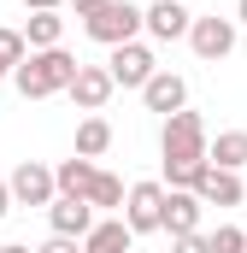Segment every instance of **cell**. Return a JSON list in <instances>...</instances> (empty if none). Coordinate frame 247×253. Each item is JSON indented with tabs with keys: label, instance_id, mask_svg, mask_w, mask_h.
Instances as JSON below:
<instances>
[{
	"label": "cell",
	"instance_id": "cell-24",
	"mask_svg": "<svg viewBox=\"0 0 247 253\" xmlns=\"http://www.w3.org/2000/svg\"><path fill=\"white\" fill-rule=\"evenodd\" d=\"M71 6H77V18H94V12H106L112 0H71Z\"/></svg>",
	"mask_w": 247,
	"mask_h": 253
},
{
	"label": "cell",
	"instance_id": "cell-10",
	"mask_svg": "<svg viewBox=\"0 0 247 253\" xmlns=\"http://www.w3.org/2000/svg\"><path fill=\"white\" fill-rule=\"evenodd\" d=\"M188 30H194V18H188L183 0H153L147 6V36L153 42H188Z\"/></svg>",
	"mask_w": 247,
	"mask_h": 253
},
{
	"label": "cell",
	"instance_id": "cell-6",
	"mask_svg": "<svg viewBox=\"0 0 247 253\" xmlns=\"http://www.w3.org/2000/svg\"><path fill=\"white\" fill-rule=\"evenodd\" d=\"M6 183H12V200H18V206H53V200H59V177H53V165H41V159H24Z\"/></svg>",
	"mask_w": 247,
	"mask_h": 253
},
{
	"label": "cell",
	"instance_id": "cell-27",
	"mask_svg": "<svg viewBox=\"0 0 247 253\" xmlns=\"http://www.w3.org/2000/svg\"><path fill=\"white\" fill-rule=\"evenodd\" d=\"M0 253H36V248H24V242H6V248H0Z\"/></svg>",
	"mask_w": 247,
	"mask_h": 253
},
{
	"label": "cell",
	"instance_id": "cell-11",
	"mask_svg": "<svg viewBox=\"0 0 247 253\" xmlns=\"http://www.w3.org/2000/svg\"><path fill=\"white\" fill-rule=\"evenodd\" d=\"M47 224H53V236H77V242H88V230H94L100 218H94V206H88V200L59 194V200L47 206Z\"/></svg>",
	"mask_w": 247,
	"mask_h": 253
},
{
	"label": "cell",
	"instance_id": "cell-9",
	"mask_svg": "<svg viewBox=\"0 0 247 253\" xmlns=\"http://www.w3.org/2000/svg\"><path fill=\"white\" fill-rule=\"evenodd\" d=\"M200 212H206V200L194 189H165V224H159V230H165L171 242H177V236H194V230H200Z\"/></svg>",
	"mask_w": 247,
	"mask_h": 253
},
{
	"label": "cell",
	"instance_id": "cell-20",
	"mask_svg": "<svg viewBox=\"0 0 247 253\" xmlns=\"http://www.w3.org/2000/svg\"><path fill=\"white\" fill-rule=\"evenodd\" d=\"M30 59V42H24V30H0V83L6 77H18V65Z\"/></svg>",
	"mask_w": 247,
	"mask_h": 253
},
{
	"label": "cell",
	"instance_id": "cell-15",
	"mask_svg": "<svg viewBox=\"0 0 247 253\" xmlns=\"http://www.w3.org/2000/svg\"><path fill=\"white\" fill-rule=\"evenodd\" d=\"M88 253H135V230L124 224V218H100L94 230H88Z\"/></svg>",
	"mask_w": 247,
	"mask_h": 253
},
{
	"label": "cell",
	"instance_id": "cell-17",
	"mask_svg": "<svg viewBox=\"0 0 247 253\" xmlns=\"http://www.w3.org/2000/svg\"><path fill=\"white\" fill-rule=\"evenodd\" d=\"M212 165L218 171H242L247 165V129H218L212 135Z\"/></svg>",
	"mask_w": 247,
	"mask_h": 253
},
{
	"label": "cell",
	"instance_id": "cell-3",
	"mask_svg": "<svg viewBox=\"0 0 247 253\" xmlns=\"http://www.w3.org/2000/svg\"><path fill=\"white\" fill-rule=\"evenodd\" d=\"M82 30H88V42H100V47H124V42H135V36L147 30V12L129 6V0H112L106 12L82 18Z\"/></svg>",
	"mask_w": 247,
	"mask_h": 253
},
{
	"label": "cell",
	"instance_id": "cell-26",
	"mask_svg": "<svg viewBox=\"0 0 247 253\" xmlns=\"http://www.w3.org/2000/svg\"><path fill=\"white\" fill-rule=\"evenodd\" d=\"M24 6H30V12H59L65 0H24Z\"/></svg>",
	"mask_w": 247,
	"mask_h": 253
},
{
	"label": "cell",
	"instance_id": "cell-25",
	"mask_svg": "<svg viewBox=\"0 0 247 253\" xmlns=\"http://www.w3.org/2000/svg\"><path fill=\"white\" fill-rule=\"evenodd\" d=\"M12 206H18V200H12V183H6V177H0V218H6V212H12Z\"/></svg>",
	"mask_w": 247,
	"mask_h": 253
},
{
	"label": "cell",
	"instance_id": "cell-14",
	"mask_svg": "<svg viewBox=\"0 0 247 253\" xmlns=\"http://www.w3.org/2000/svg\"><path fill=\"white\" fill-rule=\"evenodd\" d=\"M53 177H59V194H71V200H88V189H94V159H82V153H71V159H59L53 165Z\"/></svg>",
	"mask_w": 247,
	"mask_h": 253
},
{
	"label": "cell",
	"instance_id": "cell-12",
	"mask_svg": "<svg viewBox=\"0 0 247 253\" xmlns=\"http://www.w3.org/2000/svg\"><path fill=\"white\" fill-rule=\"evenodd\" d=\"M141 100H147V112L171 118V112H183V106H188V83L177 77V71H159V77L141 88Z\"/></svg>",
	"mask_w": 247,
	"mask_h": 253
},
{
	"label": "cell",
	"instance_id": "cell-21",
	"mask_svg": "<svg viewBox=\"0 0 247 253\" xmlns=\"http://www.w3.org/2000/svg\"><path fill=\"white\" fill-rule=\"evenodd\" d=\"M212 253H247V230L242 224H218L212 230Z\"/></svg>",
	"mask_w": 247,
	"mask_h": 253
},
{
	"label": "cell",
	"instance_id": "cell-8",
	"mask_svg": "<svg viewBox=\"0 0 247 253\" xmlns=\"http://www.w3.org/2000/svg\"><path fill=\"white\" fill-rule=\"evenodd\" d=\"M65 94H71L82 112H106V100L118 94V83H112V71H106V65H82V71H77V83H71Z\"/></svg>",
	"mask_w": 247,
	"mask_h": 253
},
{
	"label": "cell",
	"instance_id": "cell-28",
	"mask_svg": "<svg viewBox=\"0 0 247 253\" xmlns=\"http://www.w3.org/2000/svg\"><path fill=\"white\" fill-rule=\"evenodd\" d=\"M236 24H247V0H242V6H236Z\"/></svg>",
	"mask_w": 247,
	"mask_h": 253
},
{
	"label": "cell",
	"instance_id": "cell-2",
	"mask_svg": "<svg viewBox=\"0 0 247 253\" xmlns=\"http://www.w3.org/2000/svg\"><path fill=\"white\" fill-rule=\"evenodd\" d=\"M159 153L165 159H183V165H212V135H206V118L200 112H171L165 118V135H159Z\"/></svg>",
	"mask_w": 247,
	"mask_h": 253
},
{
	"label": "cell",
	"instance_id": "cell-1",
	"mask_svg": "<svg viewBox=\"0 0 247 253\" xmlns=\"http://www.w3.org/2000/svg\"><path fill=\"white\" fill-rule=\"evenodd\" d=\"M77 71H82V59H71L65 47H41V53H30V59L18 65V94L24 100H47V94H65L71 83H77Z\"/></svg>",
	"mask_w": 247,
	"mask_h": 253
},
{
	"label": "cell",
	"instance_id": "cell-5",
	"mask_svg": "<svg viewBox=\"0 0 247 253\" xmlns=\"http://www.w3.org/2000/svg\"><path fill=\"white\" fill-rule=\"evenodd\" d=\"M118 218L135 236H153V230L165 224V183H129V200H124Z\"/></svg>",
	"mask_w": 247,
	"mask_h": 253
},
{
	"label": "cell",
	"instance_id": "cell-18",
	"mask_svg": "<svg viewBox=\"0 0 247 253\" xmlns=\"http://www.w3.org/2000/svg\"><path fill=\"white\" fill-rule=\"evenodd\" d=\"M106 147H112V124H106L100 112H88V118L77 124V153H82V159H100Z\"/></svg>",
	"mask_w": 247,
	"mask_h": 253
},
{
	"label": "cell",
	"instance_id": "cell-22",
	"mask_svg": "<svg viewBox=\"0 0 247 253\" xmlns=\"http://www.w3.org/2000/svg\"><path fill=\"white\" fill-rule=\"evenodd\" d=\"M171 253H212V236H200V230H194V236H177Z\"/></svg>",
	"mask_w": 247,
	"mask_h": 253
},
{
	"label": "cell",
	"instance_id": "cell-13",
	"mask_svg": "<svg viewBox=\"0 0 247 253\" xmlns=\"http://www.w3.org/2000/svg\"><path fill=\"white\" fill-rule=\"evenodd\" d=\"M200 200L206 206H242L247 189H242V171H218V165H206V177H200Z\"/></svg>",
	"mask_w": 247,
	"mask_h": 253
},
{
	"label": "cell",
	"instance_id": "cell-4",
	"mask_svg": "<svg viewBox=\"0 0 247 253\" xmlns=\"http://www.w3.org/2000/svg\"><path fill=\"white\" fill-rule=\"evenodd\" d=\"M106 71H112V83H118V88H147V83L159 77V59H153V47H147V42H124V47H112Z\"/></svg>",
	"mask_w": 247,
	"mask_h": 253
},
{
	"label": "cell",
	"instance_id": "cell-16",
	"mask_svg": "<svg viewBox=\"0 0 247 253\" xmlns=\"http://www.w3.org/2000/svg\"><path fill=\"white\" fill-rule=\"evenodd\" d=\"M24 42H30V53H41V47H65V18H59V12H30Z\"/></svg>",
	"mask_w": 247,
	"mask_h": 253
},
{
	"label": "cell",
	"instance_id": "cell-19",
	"mask_svg": "<svg viewBox=\"0 0 247 253\" xmlns=\"http://www.w3.org/2000/svg\"><path fill=\"white\" fill-rule=\"evenodd\" d=\"M124 200H129V189H124L112 171H100L94 189H88V206H94V212H124Z\"/></svg>",
	"mask_w": 247,
	"mask_h": 253
},
{
	"label": "cell",
	"instance_id": "cell-23",
	"mask_svg": "<svg viewBox=\"0 0 247 253\" xmlns=\"http://www.w3.org/2000/svg\"><path fill=\"white\" fill-rule=\"evenodd\" d=\"M36 253H88V248H82L77 236H47V242H41Z\"/></svg>",
	"mask_w": 247,
	"mask_h": 253
},
{
	"label": "cell",
	"instance_id": "cell-7",
	"mask_svg": "<svg viewBox=\"0 0 247 253\" xmlns=\"http://www.w3.org/2000/svg\"><path fill=\"white\" fill-rule=\"evenodd\" d=\"M188 47L200 53V59H230L236 53V18H194V30H188Z\"/></svg>",
	"mask_w": 247,
	"mask_h": 253
}]
</instances>
